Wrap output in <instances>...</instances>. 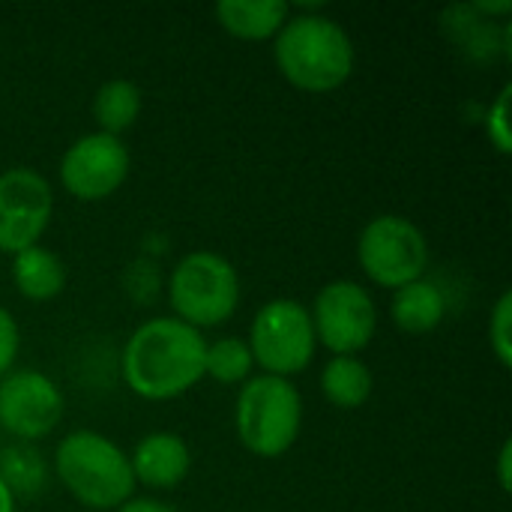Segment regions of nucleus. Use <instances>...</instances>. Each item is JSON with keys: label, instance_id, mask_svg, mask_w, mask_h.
Instances as JSON below:
<instances>
[{"label": "nucleus", "instance_id": "24", "mask_svg": "<svg viewBox=\"0 0 512 512\" xmlns=\"http://www.w3.org/2000/svg\"><path fill=\"white\" fill-rule=\"evenodd\" d=\"M512 453V444L507 441L504 447H501V462H498V474H501V486H504V492H510V456Z\"/></svg>", "mask_w": 512, "mask_h": 512}, {"label": "nucleus", "instance_id": "4", "mask_svg": "<svg viewBox=\"0 0 512 512\" xmlns=\"http://www.w3.org/2000/svg\"><path fill=\"white\" fill-rule=\"evenodd\" d=\"M303 402L288 378L261 375L243 384L237 399V435L261 459L288 453L300 435Z\"/></svg>", "mask_w": 512, "mask_h": 512}, {"label": "nucleus", "instance_id": "23", "mask_svg": "<svg viewBox=\"0 0 512 512\" xmlns=\"http://www.w3.org/2000/svg\"><path fill=\"white\" fill-rule=\"evenodd\" d=\"M114 512H171L165 504L159 501H150V498H138V501H126L120 504Z\"/></svg>", "mask_w": 512, "mask_h": 512}, {"label": "nucleus", "instance_id": "17", "mask_svg": "<svg viewBox=\"0 0 512 512\" xmlns=\"http://www.w3.org/2000/svg\"><path fill=\"white\" fill-rule=\"evenodd\" d=\"M324 396L336 408H360L372 396V372L357 357H333L321 372Z\"/></svg>", "mask_w": 512, "mask_h": 512}, {"label": "nucleus", "instance_id": "9", "mask_svg": "<svg viewBox=\"0 0 512 512\" xmlns=\"http://www.w3.org/2000/svg\"><path fill=\"white\" fill-rule=\"evenodd\" d=\"M51 186L30 168H9L0 174V252L18 255L36 246L51 219Z\"/></svg>", "mask_w": 512, "mask_h": 512}, {"label": "nucleus", "instance_id": "1", "mask_svg": "<svg viewBox=\"0 0 512 512\" xmlns=\"http://www.w3.org/2000/svg\"><path fill=\"white\" fill-rule=\"evenodd\" d=\"M204 351L207 345L195 327L177 318H150L123 348V381L141 399H174L201 381Z\"/></svg>", "mask_w": 512, "mask_h": 512}, {"label": "nucleus", "instance_id": "25", "mask_svg": "<svg viewBox=\"0 0 512 512\" xmlns=\"http://www.w3.org/2000/svg\"><path fill=\"white\" fill-rule=\"evenodd\" d=\"M0 512H15V498L9 495V489L0 480Z\"/></svg>", "mask_w": 512, "mask_h": 512}, {"label": "nucleus", "instance_id": "5", "mask_svg": "<svg viewBox=\"0 0 512 512\" xmlns=\"http://www.w3.org/2000/svg\"><path fill=\"white\" fill-rule=\"evenodd\" d=\"M168 297L177 321L189 327H216L237 312L240 279L228 258L216 252H189L177 261Z\"/></svg>", "mask_w": 512, "mask_h": 512}, {"label": "nucleus", "instance_id": "21", "mask_svg": "<svg viewBox=\"0 0 512 512\" xmlns=\"http://www.w3.org/2000/svg\"><path fill=\"white\" fill-rule=\"evenodd\" d=\"M510 96H512V87L507 84L501 93H498V99H495V105L489 108V117H486V132H489V138H492V144L501 150V153H510L512 150V138H510V117H507V108H510Z\"/></svg>", "mask_w": 512, "mask_h": 512}, {"label": "nucleus", "instance_id": "2", "mask_svg": "<svg viewBox=\"0 0 512 512\" xmlns=\"http://www.w3.org/2000/svg\"><path fill=\"white\" fill-rule=\"evenodd\" d=\"M273 51L282 75L309 93L336 90L351 78L354 69V45L345 27L315 12L288 18L276 33Z\"/></svg>", "mask_w": 512, "mask_h": 512}, {"label": "nucleus", "instance_id": "15", "mask_svg": "<svg viewBox=\"0 0 512 512\" xmlns=\"http://www.w3.org/2000/svg\"><path fill=\"white\" fill-rule=\"evenodd\" d=\"M12 282L27 300H51L63 291L66 273L54 252H48L42 246H30L15 255Z\"/></svg>", "mask_w": 512, "mask_h": 512}, {"label": "nucleus", "instance_id": "6", "mask_svg": "<svg viewBox=\"0 0 512 512\" xmlns=\"http://www.w3.org/2000/svg\"><path fill=\"white\" fill-rule=\"evenodd\" d=\"M252 360L267 369V375L285 378L303 372L315 357V327L309 309L297 300H270L258 309L249 336Z\"/></svg>", "mask_w": 512, "mask_h": 512}, {"label": "nucleus", "instance_id": "8", "mask_svg": "<svg viewBox=\"0 0 512 512\" xmlns=\"http://www.w3.org/2000/svg\"><path fill=\"white\" fill-rule=\"evenodd\" d=\"M309 315L315 339H321V345L330 348L336 357H354L357 351H363L372 342L378 324L369 291L348 279L324 285Z\"/></svg>", "mask_w": 512, "mask_h": 512}, {"label": "nucleus", "instance_id": "13", "mask_svg": "<svg viewBox=\"0 0 512 512\" xmlns=\"http://www.w3.org/2000/svg\"><path fill=\"white\" fill-rule=\"evenodd\" d=\"M285 0H222L216 3L219 24L240 39H270L288 21Z\"/></svg>", "mask_w": 512, "mask_h": 512}, {"label": "nucleus", "instance_id": "7", "mask_svg": "<svg viewBox=\"0 0 512 512\" xmlns=\"http://www.w3.org/2000/svg\"><path fill=\"white\" fill-rule=\"evenodd\" d=\"M357 258L363 273L384 285L402 288L423 279L429 264V246L423 231L405 216H378L372 219L357 243Z\"/></svg>", "mask_w": 512, "mask_h": 512}, {"label": "nucleus", "instance_id": "11", "mask_svg": "<svg viewBox=\"0 0 512 512\" xmlns=\"http://www.w3.org/2000/svg\"><path fill=\"white\" fill-rule=\"evenodd\" d=\"M63 417V396L57 384L33 369L9 372L0 381V426L33 441L54 432Z\"/></svg>", "mask_w": 512, "mask_h": 512}, {"label": "nucleus", "instance_id": "14", "mask_svg": "<svg viewBox=\"0 0 512 512\" xmlns=\"http://www.w3.org/2000/svg\"><path fill=\"white\" fill-rule=\"evenodd\" d=\"M393 321L405 330V333H429L441 324L444 318V294L438 291L435 282L429 279H417L408 282L402 288H396L393 294Z\"/></svg>", "mask_w": 512, "mask_h": 512}, {"label": "nucleus", "instance_id": "19", "mask_svg": "<svg viewBox=\"0 0 512 512\" xmlns=\"http://www.w3.org/2000/svg\"><path fill=\"white\" fill-rule=\"evenodd\" d=\"M252 351L243 339L228 336L219 339L213 345H207L204 351V375L216 378L219 384H240L249 378L252 372Z\"/></svg>", "mask_w": 512, "mask_h": 512}, {"label": "nucleus", "instance_id": "20", "mask_svg": "<svg viewBox=\"0 0 512 512\" xmlns=\"http://www.w3.org/2000/svg\"><path fill=\"white\" fill-rule=\"evenodd\" d=\"M510 321H512V294L504 291L495 303L492 321H489V333H492V348L501 360V366L512 363V336H510Z\"/></svg>", "mask_w": 512, "mask_h": 512}, {"label": "nucleus", "instance_id": "12", "mask_svg": "<svg viewBox=\"0 0 512 512\" xmlns=\"http://www.w3.org/2000/svg\"><path fill=\"white\" fill-rule=\"evenodd\" d=\"M132 477L153 489H174L189 474V447L171 432H153L138 441L132 459Z\"/></svg>", "mask_w": 512, "mask_h": 512}, {"label": "nucleus", "instance_id": "16", "mask_svg": "<svg viewBox=\"0 0 512 512\" xmlns=\"http://www.w3.org/2000/svg\"><path fill=\"white\" fill-rule=\"evenodd\" d=\"M141 114V90L129 78H111L105 81L93 96V117L99 123V132L120 135L126 132Z\"/></svg>", "mask_w": 512, "mask_h": 512}, {"label": "nucleus", "instance_id": "18", "mask_svg": "<svg viewBox=\"0 0 512 512\" xmlns=\"http://www.w3.org/2000/svg\"><path fill=\"white\" fill-rule=\"evenodd\" d=\"M0 480L9 489V495L30 498V495H39L45 489L48 471H45L42 456L33 447L15 444V447H6L0 453Z\"/></svg>", "mask_w": 512, "mask_h": 512}, {"label": "nucleus", "instance_id": "10", "mask_svg": "<svg viewBox=\"0 0 512 512\" xmlns=\"http://www.w3.org/2000/svg\"><path fill=\"white\" fill-rule=\"evenodd\" d=\"M129 174V150L120 138L93 132L78 138L60 162V180L66 192L81 201H99L120 189Z\"/></svg>", "mask_w": 512, "mask_h": 512}, {"label": "nucleus", "instance_id": "3", "mask_svg": "<svg viewBox=\"0 0 512 512\" xmlns=\"http://www.w3.org/2000/svg\"><path fill=\"white\" fill-rule=\"evenodd\" d=\"M57 477L90 510H117L132 498L129 456L96 432H72L57 447Z\"/></svg>", "mask_w": 512, "mask_h": 512}, {"label": "nucleus", "instance_id": "22", "mask_svg": "<svg viewBox=\"0 0 512 512\" xmlns=\"http://www.w3.org/2000/svg\"><path fill=\"white\" fill-rule=\"evenodd\" d=\"M18 354V324L15 318L0 306V381L9 375Z\"/></svg>", "mask_w": 512, "mask_h": 512}]
</instances>
